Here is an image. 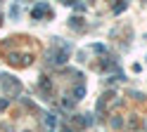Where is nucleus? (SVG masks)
Wrapping results in <instances>:
<instances>
[{
    "mask_svg": "<svg viewBox=\"0 0 147 132\" xmlns=\"http://www.w3.org/2000/svg\"><path fill=\"white\" fill-rule=\"evenodd\" d=\"M50 9H48V5H40V7H36L33 9V17H40V14H48Z\"/></svg>",
    "mask_w": 147,
    "mask_h": 132,
    "instance_id": "obj_1",
    "label": "nucleus"
},
{
    "mask_svg": "<svg viewBox=\"0 0 147 132\" xmlns=\"http://www.w3.org/2000/svg\"><path fill=\"white\" fill-rule=\"evenodd\" d=\"M45 125H48V127H55V116H52V113L45 116Z\"/></svg>",
    "mask_w": 147,
    "mask_h": 132,
    "instance_id": "obj_2",
    "label": "nucleus"
},
{
    "mask_svg": "<svg viewBox=\"0 0 147 132\" xmlns=\"http://www.w3.org/2000/svg\"><path fill=\"white\" fill-rule=\"evenodd\" d=\"M83 94H86V90H83V87H76V90H74V97H76V99H81Z\"/></svg>",
    "mask_w": 147,
    "mask_h": 132,
    "instance_id": "obj_3",
    "label": "nucleus"
},
{
    "mask_svg": "<svg viewBox=\"0 0 147 132\" xmlns=\"http://www.w3.org/2000/svg\"><path fill=\"white\" fill-rule=\"evenodd\" d=\"M10 12H12V17H19V5H12Z\"/></svg>",
    "mask_w": 147,
    "mask_h": 132,
    "instance_id": "obj_4",
    "label": "nucleus"
},
{
    "mask_svg": "<svg viewBox=\"0 0 147 132\" xmlns=\"http://www.w3.org/2000/svg\"><path fill=\"white\" fill-rule=\"evenodd\" d=\"M64 132H74V130H69V127H64Z\"/></svg>",
    "mask_w": 147,
    "mask_h": 132,
    "instance_id": "obj_5",
    "label": "nucleus"
}]
</instances>
